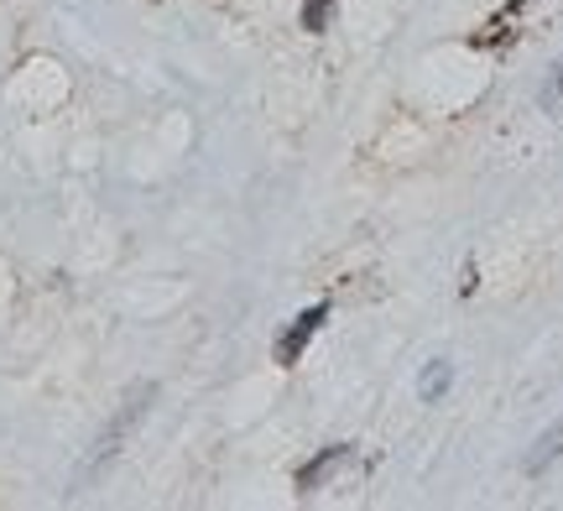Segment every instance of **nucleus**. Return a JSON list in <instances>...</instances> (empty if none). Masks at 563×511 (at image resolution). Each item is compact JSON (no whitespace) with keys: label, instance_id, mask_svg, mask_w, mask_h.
<instances>
[{"label":"nucleus","instance_id":"1","mask_svg":"<svg viewBox=\"0 0 563 511\" xmlns=\"http://www.w3.org/2000/svg\"><path fill=\"white\" fill-rule=\"evenodd\" d=\"M323 319H329V308H323V303H319V308H302L298 319H292V329H287V334L277 340V360H282V366H292V360H298L302 345H308V340L319 334Z\"/></svg>","mask_w":563,"mask_h":511},{"label":"nucleus","instance_id":"2","mask_svg":"<svg viewBox=\"0 0 563 511\" xmlns=\"http://www.w3.org/2000/svg\"><path fill=\"white\" fill-rule=\"evenodd\" d=\"M350 454H355L350 444H334L323 459L302 465V470H298V491H319V486H329V480H334V470H340V465H350Z\"/></svg>","mask_w":563,"mask_h":511},{"label":"nucleus","instance_id":"3","mask_svg":"<svg viewBox=\"0 0 563 511\" xmlns=\"http://www.w3.org/2000/svg\"><path fill=\"white\" fill-rule=\"evenodd\" d=\"M559 454H563V423H559V429H548L543 438H538V449L527 454V470H532V475H543L548 465L559 459Z\"/></svg>","mask_w":563,"mask_h":511},{"label":"nucleus","instance_id":"4","mask_svg":"<svg viewBox=\"0 0 563 511\" xmlns=\"http://www.w3.org/2000/svg\"><path fill=\"white\" fill-rule=\"evenodd\" d=\"M449 381H454V370H449V360H433V366L422 370V402H439L443 391H449Z\"/></svg>","mask_w":563,"mask_h":511},{"label":"nucleus","instance_id":"5","mask_svg":"<svg viewBox=\"0 0 563 511\" xmlns=\"http://www.w3.org/2000/svg\"><path fill=\"white\" fill-rule=\"evenodd\" d=\"M329 5H334V0H308V5H302V26H308V32H323V26H329Z\"/></svg>","mask_w":563,"mask_h":511}]
</instances>
